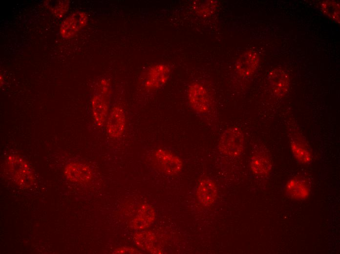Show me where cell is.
<instances>
[{
    "mask_svg": "<svg viewBox=\"0 0 340 254\" xmlns=\"http://www.w3.org/2000/svg\"><path fill=\"white\" fill-rule=\"evenodd\" d=\"M137 252L132 248H126V247H123L121 248H119L117 250L115 251V253H118V254H123V253H130V254H134V253H137Z\"/></svg>",
    "mask_w": 340,
    "mask_h": 254,
    "instance_id": "cell-20",
    "label": "cell"
},
{
    "mask_svg": "<svg viewBox=\"0 0 340 254\" xmlns=\"http://www.w3.org/2000/svg\"><path fill=\"white\" fill-rule=\"evenodd\" d=\"M106 131L113 139L121 138L127 128V117L124 109L119 105L114 106L106 119Z\"/></svg>",
    "mask_w": 340,
    "mask_h": 254,
    "instance_id": "cell-6",
    "label": "cell"
},
{
    "mask_svg": "<svg viewBox=\"0 0 340 254\" xmlns=\"http://www.w3.org/2000/svg\"><path fill=\"white\" fill-rule=\"evenodd\" d=\"M190 104L200 116L206 117L210 112L211 101L205 88L197 83H192L188 90Z\"/></svg>",
    "mask_w": 340,
    "mask_h": 254,
    "instance_id": "cell-3",
    "label": "cell"
},
{
    "mask_svg": "<svg viewBox=\"0 0 340 254\" xmlns=\"http://www.w3.org/2000/svg\"><path fill=\"white\" fill-rule=\"evenodd\" d=\"M168 71L164 68H156L151 72L146 80L145 85L149 87H156L163 85L168 77Z\"/></svg>",
    "mask_w": 340,
    "mask_h": 254,
    "instance_id": "cell-16",
    "label": "cell"
},
{
    "mask_svg": "<svg viewBox=\"0 0 340 254\" xmlns=\"http://www.w3.org/2000/svg\"><path fill=\"white\" fill-rule=\"evenodd\" d=\"M244 136L237 127L225 130L219 139L218 148L223 155L231 157L239 156L243 151Z\"/></svg>",
    "mask_w": 340,
    "mask_h": 254,
    "instance_id": "cell-1",
    "label": "cell"
},
{
    "mask_svg": "<svg viewBox=\"0 0 340 254\" xmlns=\"http://www.w3.org/2000/svg\"><path fill=\"white\" fill-rule=\"evenodd\" d=\"M258 64V57L252 51L245 53L238 60L236 67L238 73L242 77H248L253 74Z\"/></svg>",
    "mask_w": 340,
    "mask_h": 254,
    "instance_id": "cell-14",
    "label": "cell"
},
{
    "mask_svg": "<svg viewBox=\"0 0 340 254\" xmlns=\"http://www.w3.org/2000/svg\"><path fill=\"white\" fill-rule=\"evenodd\" d=\"M291 135V148L295 157L302 164L309 163L312 159V153L305 139L298 132H293Z\"/></svg>",
    "mask_w": 340,
    "mask_h": 254,
    "instance_id": "cell-9",
    "label": "cell"
},
{
    "mask_svg": "<svg viewBox=\"0 0 340 254\" xmlns=\"http://www.w3.org/2000/svg\"><path fill=\"white\" fill-rule=\"evenodd\" d=\"M99 92L93 96L92 102L93 116L96 124L102 126L106 121L108 109L109 86L101 83Z\"/></svg>",
    "mask_w": 340,
    "mask_h": 254,
    "instance_id": "cell-5",
    "label": "cell"
},
{
    "mask_svg": "<svg viewBox=\"0 0 340 254\" xmlns=\"http://www.w3.org/2000/svg\"><path fill=\"white\" fill-rule=\"evenodd\" d=\"M286 193L294 199H303L309 194L308 182L302 178H294L289 180L286 185Z\"/></svg>",
    "mask_w": 340,
    "mask_h": 254,
    "instance_id": "cell-13",
    "label": "cell"
},
{
    "mask_svg": "<svg viewBox=\"0 0 340 254\" xmlns=\"http://www.w3.org/2000/svg\"><path fill=\"white\" fill-rule=\"evenodd\" d=\"M321 10L324 15L337 22L340 21L339 1L326 0L321 4Z\"/></svg>",
    "mask_w": 340,
    "mask_h": 254,
    "instance_id": "cell-17",
    "label": "cell"
},
{
    "mask_svg": "<svg viewBox=\"0 0 340 254\" xmlns=\"http://www.w3.org/2000/svg\"><path fill=\"white\" fill-rule=\"evenodd\" d=\"M250 166L253 172L259 176H267L271 171V157L264 148L255 150L250 158Z\"/></svg>",
    "mask_w": 340,
    "mask_h": 254,
    "instance_id": "cell-7",
    "label": "cell"
},
{
    "mask_svg": "<svg viewBox=\"0 0 340 254\" xmlns=\"http://www.w3.org/2000/svg\"><path fill=\"white\" fill-rule=\"evenodd\" d=\"M7 166L10 175L20 186L27 188L33 183L34 176L31 170L21 157L16 156L9 157Z\"/></svg>",
    "mask_w": 340,
    "mask_h": 254,
    "instance_id": "cell-2",
    "label": "cell"
},
{
    "mask_svg": "<svg viewBox=\"0 0 340 254\" xmlns=\"http://www.w3.org/2000/svg\"><path fill=\"white\" fill-rule=\"evenodd\" d=\"M154 216L153 208L149 204H143L139 207L131 224L137 229H145L153 221Z\"/></svg>",
    "mask_w": 340,
    "mask_h": 254,
    "instance_id": "cell-15",
    "label": "cell"
},
{
    "mask_svg": "<svg viewBox=\"0 0 340 254\" xmlns=\"http://www.w3.org/2000/svg\"><path fill=\"white\" fill-rule=\"evenodd\" d=\"M87 18L83 12H76L64 21L60 28L61 35L64 38L73 36L85 26Z\"/></svg>",
    "mask_w": 340,
    "mask_h": 254,
    "instance_id": "cell-11",
    "label": "cell"
},
{
    "mask_svg": "<svg viewBox=\"0 0 340 254\" xmlns=\"http://www.w3.org/2000/svg\"><path fill=\"white\" fill-rule=\"evenodd\" d=\"M65 175L69 180L78 183L89 182L93 175L89 167L79 163L68 164L65 168Z\"/></svg>",
    "mask_w": 340,
    "mask_h": 254,
    "instance_id": "cell-12",
    "label": "cell"
},
{
    "mask_svg": "<svg viewBox=\"0 0 340 254\" xmlns=\"http://www.w3.org/2000/svg\"><path fill=\"white\" fill-rule=\"evenodd\" d=\"M152 159L155 166L168 175L178 173L183 167L182 162L178 156L164 149L159 148L154 150Z\"/></svg>",
    "mask_w": 340,
    "mask_h": 254,
    "instance_id": "cell-4",
    "label": "cell"
},
{
    "mask_svg": "<svg viewBox=\"0 0 340 254\" xmlns=\"http://www.w3.org/2000/svg\"><path fill=\"white\" fill-rule=\"evenodd\" d=\"M68 5L67 2L64 1L63 2L60 1L58 5L54 7L52 10H53L55 14L57 16L60 15L61 16V15L64 14V13H65V11L67 10L66 9L68 7Z\"/></svg>",
    "mask_w": 340,
    "mask_h": 254,
    "instance_id": "cell-19",
    "label": "cell"
},
{
    "mask_svg": "<svg viewBox=\"0 0 340 254\" xmlns=\"http://www.w3.org/2000/svg\"><path fill=\"white\" fill-rule=\"evenodd\" d=\"M153 236L151 234L144 232L135 236V241L137 245L144 249L149 250L152 248L154 241Z\"/></svg>",
    "mask_w": 340,
    "mask_h": 254,
    "instance_id": "cell-18",
    "label": "cell"
},
{
    "mask_svg": "<svg viewBox=\"0 0 340 254\" xmlns=\"http://www.w3.org/2000/svg\"><path fill=\"white\" fill-rule=\"evenodd\" d=\"M270 85L275 94L278 97L284 96L288 91L290 80L288 74L283 70H272L268 76Z\"/></svg>",
    "mask_w": 340,
    "mask_h": 254,
    "instance_id": "cell-10",
    "label": "cell"
},
{
    "mask_svg": "<svg viewBox=\"0 0 340 254\" xmlns=\"http://www.w3.org/2000/svg\"><path fill=\"white\" fill-rule=\"evenodd\" d=\"M196 196L200 204L209 206L217 197V189L214 182L210 178H204L198 183Z\"/></svg>",
    "mask_w": 340,
    "mask_h": 254,
    "instance_id": "cell-8",
    "label": "cell"
}]
</instances>
